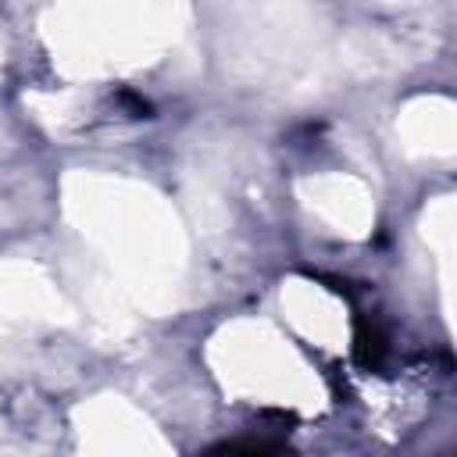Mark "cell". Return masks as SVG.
Here are the masks:
<instances>
[{
  "instance_id": "7a4b0ae2",
  "label": "cell",
  "mask_w": 457,
  "mask_h": 457,
  "mask_svg": "<svg viewBox=\"0 0 457 457\" xmlns=\"http://www.w3.org/2000/svg\"><path fill=\"white\" fill-rule=\"evenodd\" d=\"M200 457H286V450L278 439H225Z\"/></svg>"
},
{
  "instance_id": "6da1fadb",
  "label": "cell",
  "mask_w": 457,
  "mask_h": 457,
  "mask_svg": "<svg viewBox=\"0 0 457 457\" xmlns=\"http://www.w3.org/2000/svg\"><path fill=\"white\" fill-rule=\"evenodd\" d=\"M389 353V332L375 314H357L353 318V361L368 371H378Z\"/></svg>"
}]
</instances>
